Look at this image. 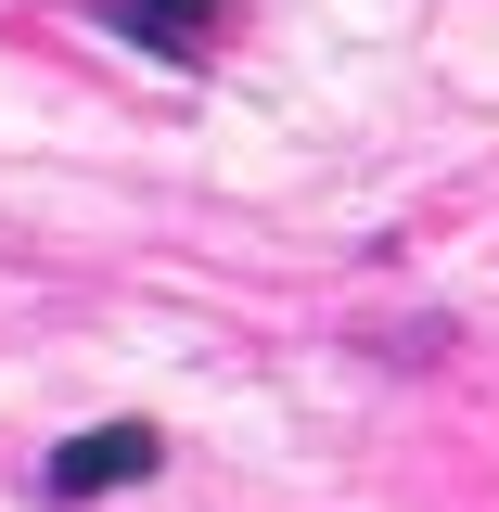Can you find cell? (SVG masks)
<instances>
[{
    "label": "cell",
    "instance_id": "obj_1",
    "mask_svg": "<svg viewBox=\"0 0 499 512\" xmlns=\"http://www.w3.org/2000/svg\"><path fill=\"white\" fill-rule=\"evenodd\" d=\"M167 461V436L154 423H103V436H64L52 448V500H103V487H141Z\"/></svg>",
    "mask_w": 499,
    "mask_h": 512
},
{
    "label": "cell",
    "instance_id": "obj_2",
    "mask_svg": "<svg viewBox=\"0 0 499 512\" xmlns=\"http://www.w3.org/2000/svg\"><path fill=\"white\" fill-rule=\"evenodd\" d=\"M103 26H128V39H141V52H205V39H218V0H103Z\"/></svg>",
    "mask_w": 499,
    "mask_h": 512
}]
</instances>
